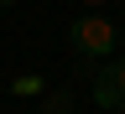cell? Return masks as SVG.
I'll return each mask as SVG.
<instances>
[{
    "label": "cell",
    "mask_w": 125,
    "mask_h": 114,
    "mask_svg": "<svg viewBox=\"0 0 125 114\" xmlns=\"http://www.w3.org/2000/svg\"><path fill=\"white\" fill-rule=\"evenodd\" d=\"M115 42H120V31L104 16H78V21H68V52L78 62H109Z\"/></svg>",
    "instance_id": "6da1fadb"
},
{
    "label": "cell",
    "mask_w": 125,
    "mask_h": 114,
    "mask_svg": "<svg viewBox=\"0 0 125 114\" xmlns=\"http://www.w3.org/2000/svg\"><path fill=\"white\" fill-rule=\"evenodd\" d=\"M89 93H94V104H99L104 114H115V109H125V93H120V83H115V68H94V83H89Z\"/></svg>",
    "instance_id": "7a4b0ae2"
},
{
    "label": "cell",
    "mask_w": 125,
    "mask_h": 114,
    "mask_svg": "<svg viewBox=\"0 0 125 114\" xmlns=\"http://www.w3.org/2000/svg\"><path fill=\"white\" fill-rule=\"evenodd\" d=\"M68 109H73V88H47L37 114H68Z\"/></svg>",
    "instance_id": "3957f363"
},
{
    "label": "cell",
    "mask_w": 125,
    "mask_h": 114,
    "mask_svg": "<svg viewBox=\"0 0 125 114\" xmlns=\"http://www.w3.org/2000/svg\"><path fill=\"white\" fill-rule=\"evenodd\" d=\"M10 93H16V99H42L47 83H42L37 73H21V78H10Z\"/></svg>",
    "instance_id": "277c9868"
},
{
    "label": "cell",
    "mask_w": 125,
    "mask_h": 114,
    "mask_svg": "<svg viewBox=\"0 0 125 114\" xmlns=\"http://www.w3.org/2000/svg\"><path fill=\"white\" fill-rule=\"evenodd\" d=\"M115 68V83H120V93H125V62H109Z\"/></svg>",
    "instance_id": "5b68a950"
},
{
    "label": "cell",
    "mask_w": 125,
    "mask_h": 114,
    "mask_svg": "<svg viewBox=\"0 0 125 114\" xmlns=\"http://www.w3.org/2000/svg\"><path fill=\"white\" fill-rule=\"evenodd\" d=\"M83 5H104V0H83Z\"/></svg>",
    "instance_id": "8992f818"
},
{
    "label": "cell",
    "mask_w": 125,
    "mask_h": 114,
    "mask_svg": "<svg viewBox=\"0 0 125 114\" xmlns=\"http://www.w3.org/2000/svg\"><path fill=\"white\" fill-rule=\"evenodd\" d=\"M0 5H16V0H0Z\"/></svg>",
    "instance_id": "52a82bcc"
},
{
    "label": "cell",
    "mask_w": 125,
    "mask_h": 114,
    "mask_svg": "<svg viewBox=\"0 0 125 114\" xmlns=\"http://www.w3.org/2000/svg\"><path fill=\"white\" fill-rule=\"evenodd\" d=\"M120 36H125V26H120Z\"/></svg>",
    "instance_id": "ba28073f"
}]
</instances>
